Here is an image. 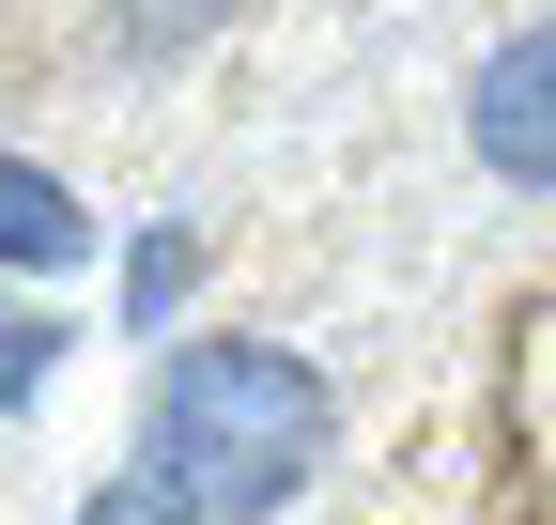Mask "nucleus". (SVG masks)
I'll return each instance as SVG.
<instances>
[{
    "mask_svg": "<svg viewBox=\"0 0 556 525\" xmlns=\"http://www.w3.org/2000/svg\"><path fill=\"white\" fill-rule=\"evenodd\" d=\"M325 371L248 341V324H201V341H170L155 371V418H139V495H155V525H278L309 495L325 464Z\"/></svg>",
    "mask_w": 556,
    "mask_h": 525,
    "instance_id": "nucleus-1",
    "label": "nucleus"
},
{
    "mask_svg": "<svg viewBox=\"0 0 556 525\" xmlns=\"http://www.w3.org/2000/svg\"><path fill=\"white\" fill-rule=\"evenodd\" d=\"M464 140L495 185H526V202H556V16H526L495 62H479V93H464Z\"/></svg>",
    "mask_w": 556,
    "mask_h": 525,
    "instance_id": "nucleus-2",
    "label": "nucleus"
},
{
    "mask_svg": "<svg viewBox=\"0 0 556 525\" xmlns=\"http://www.w3.org/2000/svg\"><path fill=\"white\" fill-rule=\"evenodd\" d=\"M0 262H31V279H62V262H93V202L62 170H31L16 140H0Z\"/></svg>",
    "mask_w": 556,
    "mask_h": 525,
    "instance_id": "nucleus-3",
    "label": "nucleus"
},
{
    "mask_svg": "<svg viewBox=\"0 0 556 525\" xmlns=\"http://www.w3.org/2000/svg\"><path fill=\"white\" fill-rule=\"evenodd\" d=\"M526 464H541V525H556V309H541V356H526Z\"/></svg>",
    "mask_w": 556,
    "mask_h": 525,
    "instance_id": "nucleus-4",
    "label": "nucleus"
},
{
    "mask_svg": "<svg viewBox=\"0 0 556 525\" xmlns=\"http://www.w3.org/2000/svg\"><path fill=\"white\" fill-rule=\"evenodd\" d=\"M124 309H139V324H155V309H186V232H155V247L124 262Z\"/></svg>",
    "mask_w": 556,
    "mask_h": 525,
    "instance_id": "nucleus-5",
    "label": "nucleus"
},
{
    "mask_svg": "<svg viewBox=\"0 0 556 525\" xmlns=\"http://www.w3.org/2000/svg\"><path fill=\"white\" fill-rule=\"evenodd\" d=\"M47 371H62V324H0V402H31Z\"/></svg>",
    "mask_w": 556,
    "mask_h": 525,
    "instance_id": "nucleus-6",
    "label": "nucleus"
},
{
    "mask_svg": "<svg viewBox=\"0 0 556 525\" xmlns=\"http://www.w3.org/2000/svg\"><path fill=\"white\" fill-rule=\"evenodd\" d=\"M93 525H155V495H139V479H124V495H93Z\"/></svg>",
    "mask_w": 556,
    "mask_h": 525,
    "instance_id": "nucleus-7",
    "label": "nucleus"
}]
</instances>
